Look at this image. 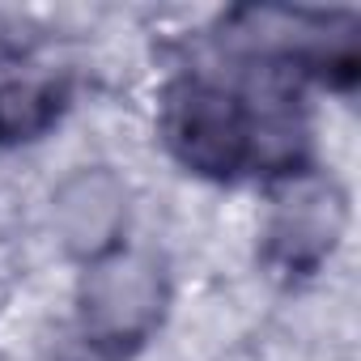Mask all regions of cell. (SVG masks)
<instances>
[{"instance_id":"obj_3","label":"cell","mask_w":361,"mask_h":361,"mask_svg":"<svg viewBox=\"0 0 361 361\" xmlns=\"http://www.w3.org/2000/svg\"><path fill=\"white\" fill-rule=\"evenodd\" d=\"M344 221L348 204L331 178H319L310 170L285 174V188L272 200L268 251L285 272H314L336 251Z\"/></svg>"},{"instance_id":"obj_2","label":"cell","mask_w":361,"mask_h":361,"mask_svg":"<svg viewBox=\"0 0 361 361\" xmlns=\"http://www.w3.org/2000/svg\"><path fill=\"white\" fill-rule=\"evenodd\" d=\"M166 268L153 251L115 247L111 255L85 264L81 281V331L98 353L123 357L140 348L166 314Z\"/></svg>"},{"instance_id":"obj_1","label":"cell","mask_w":361,"mask_h":361,"mask_svg":"<svg viewBox=\"0 0 361 361\" xmlns=\"http://www.w3.org/2000/svg\"><path fill=\"white\" fill-rule=\"evenodd\" d=\"M157 128L174 161L200 178H234L255 166L251 98L213 77H178L161 98Z\"/></svg>"},{"instance_id":"obj_5","label":"cell","mask_w":361,"mask_h":361,"mask_svg":"<svg viewBox=\"0 0 361 361\" xmlns=\"http://www.w3.org/2000/svg\"><path fill=\"white\" fill-rule=\"evenodd\" d=\"M68 106V77L35 51H0V149L47 136Z\"/></svg>"},{"instance_id":"obj_4","label":"cell","mask_w":361,"mask_h":361,"mask_svg":"<svg viewBox=\"0 0 361 361\" xmlns=\"http://www.w3.org/2000/svg\"><path fill=\"white\" fill-rule=\"evenodd\" d=\"M51 226L77 259L94 264L123 247L128 230V188L106 166H81L51 192Z\"/></svg>"}]
</instances>
